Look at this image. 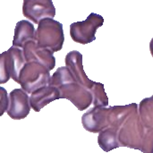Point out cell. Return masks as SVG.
<instances>
[{
  "instance_id": "obj_1",
  "label": "cell",
  "mask_w": 153,
  "mask_h": 153,
  "mask_svg": "<svg viewBox=\"0 0 153 153\" xmlns=\"http://www.w3.org/2000/svg\"><path fill=\"white\" fill-rule=\"evenodd\" d=\"M51 86L56 87L60 99L70 100L80 111L90 108L93 103V95L91 91L79 84L66 66H61L51 76Z\"/></svg>"
},
{
  "instance_id": "obj_2",
  "label": "cell",
  "mask_w": 153,
  "mask_h": 153,
  "mask_svg": "<svg viewBox=\"0 0 153 153\" xmlns=\"http://www.w3.org/2000/svg\"><path fill=\"white\" fill-rule=\"evenodd\" d=\"M65 66L70 70L75 81L91 91L93 95L94 107H108V98L104 90V84L91 81L86 75L82 66V55L77 51L73 50L65 56Z\"/></svg>"
},
{
  "instance_id": "obj_3",
  "label": "cell",
  "mask_w": 153,
  "mask_h": 153,
  "mask_svg": "<svg viewBox=\"0 0 153 153\" xmlns=\"http://www.w3.org/2000/svg\"><path fill=\"white\" fill-rule=\"evenodd\" d=\"M35 38L38 47L58 52L65 42L63 24L54 19H43L38 24Z\"/></svg>"
},
{
  "instance_id": "obj_4",
  "label": "cell",
  "mask_w": 153,
  "mask_h": 153,
  "mask_svg": "<svg viewBox=\"0 0 153 153\" xmlns=\"http://www.w3.org/2000/svg\"><path fill=\"white\" fill-rule=\"evenodd\" d=\"M50 82L49 70L36 62L26 63L20 73L18 80L21 89L28 94H31L39 88L48 86Z\"/></svg>"
},
{
  "instance_id": "obj_5",
  "label": "cell",
  "mask_w": 153,
  "mask_h": 153,
  "mask_svg": "<svg viewBox=\"0 0 153 153\" xmlns=\"http://www.w3.org/2000/svg\"><path fill=\"white\" fill-rule=\"evenodd\" d=\"M103 23L104 18L101 15L91 13L85 21L76 22L70 25V36L76 43L89 44L96 39V31Z\"/></svg>"
},
{
  "instance_id": "obj_6",
  "label": "cell",
  "mask_w": 153,
  "mask_h": 153,
  "mask_svg": "<svg viewBox=\"0 0 153 153\" xmlns=\"http://www.w3.org/2000/svg\"><path fill=\"white\" fill-rule=\"evenodd\" d=\"M138 109L141 124V152L153 153V96L143 100Z\"/></svg>"
},
{
  "instance_id": "obj_7",
  "label": "cell",
  "mask_w": 153,
  "mask_h": 153,
  "mask_svg": "<svg viewBox=\"0 0 153 153\" xmlns=\"http://www.w3.org/2000/svg\"><path fill=\"white\" fill-rule=\"evenodd\" d=\"M115 112L116 107H93L82 116V126L90 133L100 134L111 125Z\"/></svg>"
},
{
  "instance_id": "obj_8",
  "label": "cell",
  "mask_w": 153,
  "mask_h": 153,
  "mask_svg": "<svg viewBox=\"0 0 153 153\" xmlns=\"http://www.w3.org/2000/svg\"><path fill=\"white\" fill-rule=\"evenodd\" d=\"M132 107L133 104L126 106H116V112L111 125L107 129L100 132L98 137V143L104 152H108L114 149L119 148L117 142V132L119 126Z\"/></svg>"
},
{
  "instance_id": "obj_9",
  "label": "cell",
  "mask_w": 153,
  "mask_h": 153,
  "mask_svg": "<svg viewBox=\"0 0 153 153\" xmlns=\"http://www.w3.org/2000/svg\"><path fill=\"white\" fill-rule=\"evenodd\" d=\"M22 13L25 18L39 24L43 19H54L56 8L51 0H24Z\"/></svg>"
},
{
  "instance_id": "obj_10",
  "label": "cell",
  "mask_w": 153,
  "mask_h": 153,
  "mask_svg": "<svg viewBox=\"0 0 153 153\" xmlns=\"http://www.w3.org/2000/svg\"><path fill=\"white\" fill-rule=\"evenodd\" d=\"M8 99L7 115L13 120H21L27 117L31 108L29 94L22 89H13L9 93Z\"/></svg>"
},
{
  "instance_id": "obj_11",
  "label": "cell",
  "mask_w": 153,
  "mask_h": 153,
  "mask_svg": "<svg viewBox=\"0 0 153 153\" xmlns=\"http://www.w3.org/2000/svg\"><path fill=\"white\" fill-rule=\"evenodd\" d=\"M22 51L26 63L36 62L44 65L49 71L54 69L56 65V58L54 56V53L49 49L38 47L36 41L27 43L23 47Z\"/></svg>"
},
{
  "instance_id": "obj_12",
  "label": "cell",
  "mask_w": 153,
  "mask_h": 153,
  "mask_svg": "<svg viewBox=\"0 0 153 153\" xmlns=\"http://www.w3.org/2000/svg\"><path fill=\"white\" fill-rule=\"evenodd\" d=\"M59 99L60 94L58 90L54 86L48 85L33 91L30 95V104L35 112H39L45 106Z\"/></svg>"
},
{
  "instance_id": "obj_13",
  "label": "cell",
  "mask_w": 153,
  "mask_h": 153,
  "mask_svg": "<svg viewBox=\"0 0 153 153\" xmlns=\"http://www.w3.org/2000/svg\"><path fill=\"white\" fill-rule=\"evenodd\" d=\"M36 30L32 22L28 20H21L16 23L13 39V47L22 49L23 47L31 41H36Z\"/></svg>"
},
{
  "instance_id": "obj_14",
  "label": "cell",
  "mask_w": 153,
  "mask_h": 153,
  "mask_svg": "<svg viewBox=\"0 0 153 153\" xmlns=\"http://www.w3.org/2000/svg\"><path fill=\"white\" fill-rule=\"evenodd\" d=\"M6 62L11 78L18 83L20 73L26 64L22 49L11 47L6 51Z\"/></svg>"
},
{
  "instance_id": "obj_15",
  "label": "cell",
  "mask_w": 153,
  "mask_h": 153,
  "mask_svg": "<svg viewBox=\"0 0 153 153\" xmlns=\"http://www.w3.org/2000/svg\"><path fill=\"white\" fill-rule=\"evenodd\" d=\"M10 73L6 62V51L0 54V84L6 83L10 80Z\"/></svg>"
},
{
  "instance_id": "obj_16",
  "label": "cell",
  "mask_w": 153,
  "mask_h": 153,
  "mask_svg": "<svg viewBox=\"0 0 153 153\" xmlns=\"http://www.w3.org/2000/svg\"><path fill=\"white\" fill-rule=\"evenodd\" d=\"M9 105V99L7 95L6 90L0 86V117L4 114L5 111H7Z\"/></svg>"
},
{
  "instance_id": "obj_17",
  "label": "cell",
  "mask_w": 153,
  "mask_h": 153,
  "mask_svg": "<svg viewBox=\"0 0 153 153\" xmlns=\"http://www.w3.org/2000/svg\"><path fill=\"white\" fill-rule=\"evenodd\" d=\"M150 51H151V54L153 57V38L152 39L151 42H150Z\"/></svg>"
}]
</instances>
